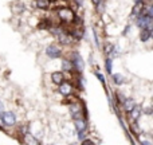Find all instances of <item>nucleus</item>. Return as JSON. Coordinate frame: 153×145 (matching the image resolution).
I'll list each match as a JSON object with an SVG mask.
<instances>
[{"label": "nucleus", "instance_id": "2", "mask_svg": "<svg viewBox=\"0 0 153 145\" xmlns=\"http://www.w3.org/2000/svg\"><path fill=\"white\" fill-rule=\"evenodd\" d=\"M69 109H70V114H71L73 118H85V108L81 103H78V102L70 103Z\"/></svg>", "mask_w": 153, "mask_h": 145}, {"label": "nucleus", "instance_id": "8", "mask_svg": "<svg viewBox=\"0 0 153 145\" xmlns=\"http://www.w3.org/2000/svg\"><path fill=\"white\" fill-rule=\"evenodd\" d=\"M51 4H53V0H35L34 5L38 8V10H42V11H47L50 10Z\"/></svg>", "mask_w": 153, "mask_h": 145}, {"label": "nucleus", "instance_id": "17", "mask_svg": "<svg viewBox=\"0 0 153 145\" xmlns=\"http://www.w3.org/2000/svg\"><path fill=\"white\" fill-rule=\"evenodd\" d=\"M95 75H97V78H98V79H100V81H101V82H102V83H103V85H105V78H103V75H102V74H101L100 71H98V73H95Z\"/></svg>", "mask_w": 153, "mask_h": 145}, {"label": "nucleus", "instance_id": "14", "mask_svg": "<svg viewBox=\"0 0 153 145\" xmlns=\"http://www.w3.org/2000/svg\"><path fill=\"white\" fill-rule=\"evenodd\" d=\"M62 67H63L65 71H71V69H73L71 61H70V59H63V61H62Z\"/></svg>", "mask_w": 153, "mask_h": 145}, {"label": "nucleus", "instance_id": "11", "mask_svg": "<svg viewBox=\"0 0 153 145\" xmlns=\"http://www.w3.org/2000/svg\"><path fill=\"white\" fill-rule=\"evenodd\" d=\"M143 31H141V40L143 42H146V40L151 38V35H152V28H148V27H144V28H141Z\"/></svg>", "mask_w": 153, "mask_h": 145}, {"label": "nucleus", "instance_id": "13", "mask_svg": "<svg viewBox=\"0 0 153 145\" xmlns=\"http://www.w3.org/2000/svg\"><path fill=\"white\" fill-rule=\"evenodd\" d=\"M24 143L26 144H31V145H35V144H39V141L36 140V138L34 137L32 135H30L28 132L24 135Z\"/></svg>", "mask_w": 153, "mask_h": 145}, {"label": "nucleus", "instance_id": "22", "mask_svg": "<svg viewBox=\"0 0 153 145\" xmlns=\"http://www.w3.org/2000/svg\"><path fill=\"white\" fill-rule=\"evenodd\" d=\"M136 3H141V1H144V0H134Z\"/></svg>", "mask_w": 153, "mask_h": 145}, {"label": "nucleus", "instance_id": "9", "mask_svg": "<svg viewBox=\"0 0 153 145\" xmlns=\"http://www.w3.org/2000/svg\"><path fill=\"white\" fill-rule=\"evenodd\" d=\"M51 81L54 85H61L65 81V74L62 71H54L51 74Z\"/></svg>", "mask_w": 153, "mask_h": 145}, {"label": "nucleus", "instance_id": "6", "mask_svg": "<svg viewBox=\"0 0 153 145\" xmlns=\"http://www.w3.org/2000/svg\"><path fill=\"white\" fill-rule=\"evenodd\" d=\"M71 63H73V67H75V70H76L78 73H82V71H83L85 63H83V59H82V57L79 55L78 53H73Z\"/></svg>", "mask_w": 153, "mask_h": 145}, {"label": "nucleus", "instance_id": "3", "mask_svg": "<svg viewBox=\"0 0 153 145\" xmlns=\"http://www.w3.org/2000/svg\"><path fill=\"white\" fill-rule=\"evenodd\" d=\"M74 125L75 129L78 132V137L79 140H83L85 138V133L87 130V122L85 118H74Z\"/></svg>", "mask_w": 153, "mask_h": 145}, {"label": "nucleus", "instance_id": "16", "mask_svg": "<svg viewBox=\"0 0 153 145\" xmlns=\"http://www.w3.org/2000/svg\"><path fill=\"white\" fill-rule=\"evenodd\" d=\"M113 78H114V81H116L117 85H121L122 81H124V78H122L121 74H113Z\"/></svg>", "mask_w": 153, "mask_h": 145}, {"label": "nucleus", "instance_id": "18", "mask_svg": "<svg viewBox=\"0 0 153 145\" xmlns=\"http://www.w3.org/2000/svg\"><path fill=\"white\" fill-rule=\"evenodd\" d=\"M83 144H85V145H87V144L93 145V144H94V143H93V141H91V140H83Z\"/></svg>", "mask_w": 153, "mask_h": 145}, {"label": "nucleus", "instance_id": "20", "mask_svg": "<svg viewBox=\"0 0 153 145\" xmlns=\"http://www.w3.org/2000/svg\"><path fill=\"white\" fill-rule=\"evenodd\" d=\"M3 108H4V106H3V102H0V113H1V110H3Z\"/></svg>", "mask_w": 153, "mask_h": 145}, {"label": "nucleus", "instance_id": "10", "mask_svg": "<svg viewBox=\"0 0 153 145\" xmlns=\"http://www.w3.org/2000/svg\"><path fill=\"white\" fill-rule=\"evenodd\" d=\"M122 106H124L125 112H128V113H129V112L134 108V101H133L132 98H125V100L122 101Z\"/></svg>", "mask_w": 153, "mask_h": 145}, {"label": "nucleus", "instance_id": "21", "mask_svg": "<svg viewBox=\"0 0 153 145\" xmlns=\"http://www.w3.org/2000/svg\"><path fill=\"white\" fill-rule=\"evenodd\" d=\"M75 1H76V3H78V4H79V5H81V4H82V3H83V0H75Z\"/></svg>", "mask_w": 153, "mask_h": 145}, {"label": "nucleus", "instance_id": "5", "mask_svg": "<svg viewBox=\"0 0 153 145\" xmlns=\"http://www.w3.org/2000/svg\"><path fill=\"white\" fill-rule=\"evenodd\" d=\"M0 118L4 122L7 126H13L16 124V116L12 113V112H3L0 114Z\"/></svg>", "mask_w": 153, "mask_h": 145}, {"label": "nucleus", "instance_id": "1", "mask_svg": "<svg viewBox=\"0 0 153 145\" xmlns=\"http://www.w3.org/2000/svg\"><path fill=\"white\" fill-rule=\"evenodd\" d=\"M55 15H56V18L61 20V23L67 24V26H71V24H74L75 20H76L75 12L70 7H67V5L55 8Z\"/></svg>", "mask_w": 153, "mask_h": 145}, {"label": "nucleus", "instance_id": "4", "mask_svg": "<svg viewBox=\"0 0 153 145\" xmlns=\"http://www.w3.org/2000/svg\"><path fill=\"white\" fill-rule=\"evenodd\" d=\"M58 86H59V93H61L63 97H69V95H71L73 91H74V86H73L71 82L63 81L61 85H58Z\"/></svg>", "mask_w": 153, "mask_h": 145}, {"label": "nucleus", "instance_id": "12", "mask_svg": "<svg viewBox=\"0 0 153 145\" xmlns=\"http://www.w3.org/2000/svg\"><path fill=\"white\" fill-rule=\"evenodd\" d=\"M129 113H130V116H132L133 121H137V120L140 118V114H141V108H140V106H136V105H134V108H133L132 110L129 112Z\"/></svg>", "mask_w": 153, "mask_h": 145}, {"label": "nucleus", "instance_id": "23", "mask_svg": "<svg viewBox=\"0 0 153 145\" xmlns=\"http://www.w3.org/2000/svg\"><path fill=\"white\" fill-rule=\"evenodd\" d=\"M63 1H69V0H63Z\"/></svg>", "mask_w": 153, "mask_h": 145}, {"label": "nucleus", "instance_id": "15", "mask_svg": "<svg viewBox=\"0 0 153 145\" xmlns=\"http://www.w3.org/2000/svg\"><path fill=\"white\" fill-rule=\"evenodd\" d=\"M111 70H113V61L109 58L108 61H106V71L109 74H111Z\"/></svg>", "mask_w": 153, "mask_h": 145}, {"label": "nucleus", "instance_id": "7", "mask_svg": "<svg viewBox=\"0 0 153 145\" xmlns=\"http://www.w3.org/2000/svg\"><path fill=\"white\" fill-rule=\"evenodd\" d=\"M46 55L50 57V58H59L62 55V50L59 46L56 45H50L46 48Z\"/></svg>", "mask_w": 153, "mask_h": 145}, {"label": "nucleus", "instance_id": "19", "mask_svg": "<svg viewBox=\"0 0 153 145\" xmlns=\"http://www.w3.org/2000/svg\"><path fill=\"white\" fill-rule=\"evenodd\" d=\"M91 1H93V4H95V5H97V4H100V3L102 1V0H91Z\"/></svg>", "mask_w": 153, "mask_h": 145}]
</instances>
